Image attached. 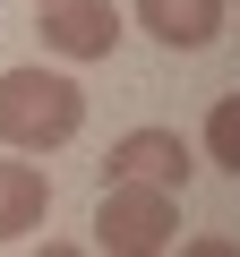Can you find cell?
Returning <instances> with one entry per match:
<instances>
[{"instance_id":"cell-1","label":"cell","mask_w":240,"mask_h":257,"mask_svg":"<svg viewBox=\"0 0 240 257\" xmlns=\"http://www.w3.org/2000/svg\"><path fill=\"white\" fill-rule=\"evenodd\" d=\"M86 128V86L69 69H0V146L52 155Z\"/></svg>"},{"instance_id":"cell-2","label":"cell","mask_w":240,"mask_h":257,"mask_svg":"<svg viewBox=\"0 0 240 257\" xmlns=\"http://www.w3.org/2000/svg\"><path fill=\"white\" fill-rule=\"evenodd\" d=\"M172 240H180V189L103 180V206H94V248L103 257H155Z\"/></svg>"},{"instance_id":"cell-3","label":"cell","mask_w":240,"mask_h":257,"mask_svg":"<svg viewBox=\"0 0 240 257\" xmlns=\"http://www.w3.org/2000/svg\"><path fill=\"white\" fill-rule=\"evenodd\" d=\"M120 43V9L111 0H43V52L60 60H111Z\"/></svg>"},{"instance_id":"cell-4","label":"cell","mask_w":240,"mask_h":257,"mask_svg":"<svg viewBox=\"0 0 240 257\" xmlns=\"http://www.w3.org/2000/svg\"><path fill=\"white\" fill-rule=\"evenodd\" d=\"M103 180H155V189H189V146H180V128H129V138H111Z\"/></svg>"},{"instance_id":"cell-5","label":"cell","mask_w":240,"mask_h":257,"mask_svg":"<svg viewBox=\"0 0 240 257\" xmlns=\"http://www.w3.org/2000/svg\"><path fill=\"white\" fill-rule=\"evenodd\" d=\"M138 26L163 52H206L223 35V0H138Z\"/></svg>"},{"instance_id":"cell-6","label":"cell","mask_w":240,"mask_h":257,"mask_svg":"<svg viewBox=\"0 0 240 257\" xmlns=\"http://www.w3.org/2000/svg\"><path fill=\"white\" fill-rule=\"evenodd\" d=\"M52 214V180L35 163H0V240H26Z\"/></svg>"},{"instance_id":"cell-7","label":"cell","mask_w":240,"mask_h":257,"mask_svg":"<svg viewBox=\"0 0 240 257\" xmlns=\"http://www.w3.org/2000/svg\"><path fill=\"white\" fill-rule=\"evenodd\" d=\"M206 163L240 172V94H223V103L206 111Z\"/></svg>"}]
</instances>
